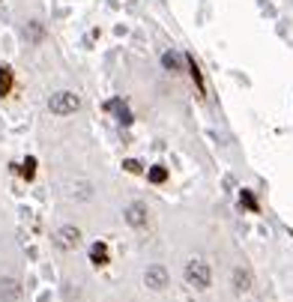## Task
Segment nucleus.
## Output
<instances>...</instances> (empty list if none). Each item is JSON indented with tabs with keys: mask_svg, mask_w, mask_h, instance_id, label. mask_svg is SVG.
<instances>
[{
	"mask_svg": "<svg viewBox=\"0 0 293 302\" xmlns=\"http://www.w3.org/2000/svg\"><path fill=\"white\" fill-rule=\"evenodd\" d=\"M81 108V99H78V93H72V90H60V93H54L51 99H48V111L57 114V117H69Z\"/></svg>",
	"mask_w": 293,
	"mask_h": 302,
	"instance_id": "1",
	"label": "nucleus"
},
{
	"mask_svg": "<svg viewBox=\"0 0 293 302\" xmlns=\"http://www.w3.org/2000/svg\"><path fill=\"white\" fill-rule=\"evenodd\" d=\"M186 281L191 287H198V290H207L209 281H212V272H209V264L207 260H201V257H194L186 264Z\"/></svg>",
	"mask_w": 293,
	"mask_h": 302,
	"instance_id": "2",
	"label": "nucleus"
},
{
	"mask_svg": "<svg viewBox=\"0 0 293 302\" xmlns=\"http://www.w3.org/2000/svg\"><path fill=\"white\" fill-rule=\"evenodd\" d=\"M126 222H129V225H132V228H147V207H144V204H141V200H135V204H129V207H126Z\"/></svg>",
	"mask_w": 293,
	"mask_h": 302,
	"instance_id": "3",
	"label": "nucleus"
},
{
	"mask_svg": "<svg viewBox=\"0 0 293 302\" xmlns=\"http://www.w3.org/2000/svg\"><path fill=\"white\" fill-rule=\"evenodd\" d=\"M54 239H57V246H60L63 251H72L78 243H81V231L66 225V228H60V231H57V236H54Z\"/></svg>",
	"mask_w": 293,
	"mask_h": 302,
	"instance_id": "4",
	"label": "nucleus"
},
{
	"mask_svg": "<svg viewBox=\"0 0 293 302\" xmlns=\"http://www.w3.org/2000/svg\"><path fill=\"white\" fill-rule=\"evenodd\" d=\"M144 281H147V287H153V290H165L168 287V269L155 264V267H150L144 272Z\"/></svg>",
	"mask_w": 293,
	"mask_h": 302,
	"instance_id": "5",
	"label": "nucleus"
},
{
	"mask_svg": "<svg viewBox=\"0 0 293 302\" xmlns=\"http://www.w3.org/2000/svg\"><path fill=\"white\" fill-rule=\"evenodd\" d=\"M105 108H108L111 114H117V120H120L123 126H132V123H135V117H132V111H129V105H126L123 99H111V102H108Z\"/></svg>",
	"mask_w": 293,
	"mask_h": 302,
	"instance_id": "6",
	"label": "nucleus"
},
{
	"mask_svg": "<svg viewBox=\"0 0 293 302\" xmlns=\"http://www.w3.org/2000/svg\"><path fill=\"white\" fill-rule=\"evenodd\" d=\"M0 299L3 302L21 299V285H18L15 278H0Z\"/></svg>",
	"mask_w": 293,
	"mask_h": 302,
	"instance_id": "7",
	"label": "nucleus"
},
{
	"mask_svg": "<svg viewBox=\"0 0 293 302\" xmlns=\"http://www.w3.org/2000/svg\"><path fill=\"white\" fill-rule=\"evenodd\" d=\"M162 66L171 72V75H177V72L186 69V57H183V54H177V51H165V54H162Z\"/></svg>",
	"mask_w": 293,
	"mask_h": 302,
	"instance_id": "8",
	"label": "nucleus"
},
{
	"mask_svg": "<svg viewBox=\"0 0 293 302\" xmlns=\"http://www.w3.org/2000/svg\"><path fill=\"white\" fill-rule=\"evenodd\" d=\"M186 69H189V75H191V81H194V87H198V93L204 96L207 93V84H204V75H201V66H198V60L194 57H186Z\"/></svg>",
	"mask_w": 293,
	"mask_h": 302,
	"instance_id": "9",
	"label": "nucleus"
},
{
	"mask_svg": "<svg viewBox=\"0 0 293 302\" xmlns=\"http://www.w3.org/2000/svg\"><path fill=\"white\" fill-rule=\"evenodd\" d=\"M90 260H93L96 267H105V264H108V246H105V243H93V246H90Z\"/></svg>",
	"mask_w": 293,
	"mask_h": 302,
	"instance_id": "10",
	"label": "nucleus"
},
{
	"mask_svg": "<svg viewBox=\"0 0 293 302\" xmlns=\"http://www.w3.org/2000/svg\"><path fill=\"white\" fill-rule=\"evenodd\" d=\"M24 36H27V42L39 45V42H42V36H45V27H42L39 21H30V24L24 27Z\"/></svg>",
	"mask_w": 293,
	"mask_h": 302,
	"instance_id": "11",
	"label": "nucleus"
},
{
	"mask_svg": "<svg viewBox=\"0 0 293 302\" xmlns=\"http://www.w3.org/2000/svg\"><path fill=\"white\" fill-rule=\"evenodd\" d=\"M9 90H12V69L0 66V96H9Z\"/></svg>",
	"mask_w": 293,
	"mask_h": 302,
	"instance_id": "12",
	"label": "nucleus"
},
{
	"mask_svg": "<svg viewBox=\"0 0 293 302\" xmlns=\"http://www.w3.org/2000/svg\"><path fill=\"white\" fill-rule=\"evenodd\" d=\"M248 285H251V275H248L245 269H237V272H233V287H237V290H248Z\"/></svg>",
	"mask_w": 293,
	"mask_h": 302,
	"instance_id": "13",
	"label": "nucleus"
},
{
	"mask_svg": "<svg viewBox=\"0 0 293 302\" xmlns=\"http://www.w3.org/2000/svg\"><path fill=\"white\" fill-rule=\"evenodd\" d=\"M21 174H24V179H33L36 177V159H33V156H27V159H24V165H21Z\"/></svg>",
	"mask_w": 293,
	"mask_h": 302,
	"instance_id": "14",
	"label": "nucleus"
},
{
	"mask_svg": "<svg viewBox=\"0 0 293 302\" xmlns=\"http://www.w3.org/2000/svg\"><path fill=\"white\" fill-rule=\"evenodd\" d=\"M165 179H168V171H165L162 165L150 168V183H155V186H159V183H165Z\"/></svg>",
	"mask_w": 293,
	"mask_h": 302,
	"instance_id": "15",
	"label": "nucleus"
},
{
	"mask_svg": "<svg viewBox=\"0 0 293 302\" xmlns=\"http://www.w3.org/2000/svg\"><path fill=\"white\" fill-rule=\"evenodd\" d=\"M242 207H248V210H255V213H258V200H255V195H251V192H242Z\"/></svg>",
	"mask_w": 293,
	"mask_h": 302,
	"instance_id": "16",
	"label": "nucleus"
},
{
	"mask_svg": "<svg viewBox=\"0 0 293 302\" xmlns=\"http://www.w3.org/2000/svg\"><path fill=\"white\" fill-rule=\"evenodd\" d=\"M123 168H126L129 174H141V162H135V159H126L123 162Z\"/></svg>",
	"mask_w": 293,
	"mask_h": 302,
	"instance_id": "17",
	"label": "nucleus"
}]
</instances>
